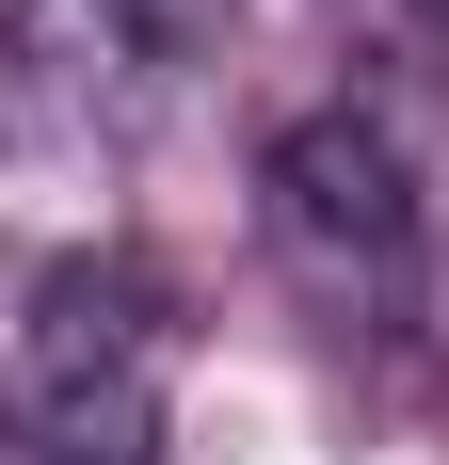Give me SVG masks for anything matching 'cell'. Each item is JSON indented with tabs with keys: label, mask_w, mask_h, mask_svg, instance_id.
<instances>
[{
	"label": "cell",
	"mask_w": 449,
	"mask_h": 465,
	"mask_svg": "<svg viewBox=\"0 0 449 465\" xmlns=\"http://www.w3.org/2000/svg\"><path fill=\"white\" fill-rule=\"evenodd\" d=\"M257 209H273V257H289V289H305L321 322H369V337L417 322L434 225H417V177H402V144L369 129V113H305V129H273Z\"/></svg>",
	"instance_id": "1"
},
{
	"label": "cell",
	"mask_w": 449,
	"mask_h": 465,
	"mask_svg": "<svg viewBox=\"0 0 449 465\" xmlns=\"http://www.w3.org/2000/svg\"><path fill=\"white\" fill-rule=\"evenodd\" d=\"M16 385H33V465H161V385H177V322L129 257H48L33 322H16Z\"/></svg>",
	"instance_id": "2"
},
{
	"label": "cell",
	"mask_w": 449,
	"mask_h": 465,
	"mask_svg": "<svg viewBox=\"0 0 449 465\" xmlns=\"http://www.w3.org/2000/svg\"><path fill=\"white\" fill-rule=\"evenodd\" d=\"M417 16H434V33H449V0H417Z\"/></svg>",
	"instance_id": "3"
}]
</instances>
